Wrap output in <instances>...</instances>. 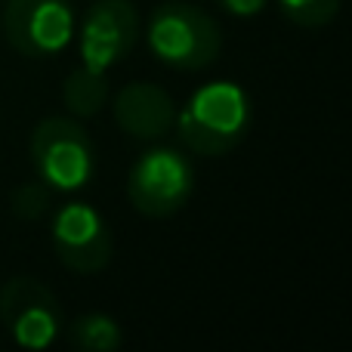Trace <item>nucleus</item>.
Returning <instances> with one entry per match:
<instances>
[{"label":"nucleus","mask_w":352,"mask_h":352,"mask_svg":"<svg viewBox=\"0 0 352 352\" xmlns=\"http://www.w3.org/2000/svg\"><path fill=\"white\" fill-rule=\"evenodd\" d=\"M182 146L204 158L232 152L250 130V96L238 84L217 80L192 93L173 121Z\"/></svg>","instance_id":"obj_1"},{"label":"nucleus","mask_w":352,"mask_h":352,"mask_svg":"<svg viewBox=\"0 0 352 352\" xmlns=\"http://www.w3.org/2000/svg\"><path fill=\"white\" fill-rule=\"evenodd\" d=\"M146 41L164 65L179 72H198L217 62L223 50V31L198 6L161 3L148 19Z\"/></svg>","instance_id":"obj_2"},{"label":"nucleus","mask_w":352,"mask_h":352,"mask_svg":"<svg viewBox=\"0 0 352 352\" xmlns=\"http://www.w3.org/2000/svg\"><path fill=\"white\" fill-rule=\"evenodd\" d=\"M31 167L53 192H78L96 176V148L72 118H43L31 133Z\"/></svg>","instance_id":"obj_3"},{"label":"nucleus","mask_w":352,"mask_h":352,"mask_svg":"<svg viewBox=\"0 0 352 352\" xmlns=\"http://www.w3.org/2000/svg\"><path fill=\"white\" fill-rule=\"evenodd\" d=\"M195 192V167L176 148H148L136 158L127 176L130 204L152 219L173 217Z\"/></svg>","instance_id":"obj_4"},{"label":"nucleus","mask_w":352,"mask_h":352,"mask_svg":"<svg viewBox=\"0 0 352 352\" xmlns=\"http://www.w3.org/2000/svg\"><path fill=\"white\" fill-rule=\"evenodd\" d=\"M78 31L68 0H6L3 6V34L12 50L28 59L59 56Z\"/></svg>","instance_id":"obj_5"},{"label":"nucleus","mask_w":352,"mask_h":352,"mask_svg":"<svg viewBox=\"0 0 352 352\" xmlns=\"http://www.w3.org/2000/svg\"><path fill=\"white\" fill-rule=\"evenodd\" d=\"M0 322L22 349H50L62 334L56 294L28 275H16L0 287Z\"/></svg>","instance_id":"obj_6"},{"label":"nucleus","mask_w":352,"mask_h":352,"mask_svg":"<svg viewBox=\"0 0 352 352\" xmlns=\"http://www.w3.org/2000/svg\"><path fill=\"white\" fill-rule=\"evenodd\" d=\"M56 256L78 275H96L111 260V229L105 217L87 201H65L50 226Z\"/></svg>","instance_id":"obj_7"},{"label":"nucleus","mask_w":352,"mask_h":352,"mask_svg":"<svg viewBox=\"0 0 352 352\" xmlns=\"http://www.w3.org/2000/svg\"><path fill=\"white\" fill-rule=\"evenodd\" d=\"M140 41V16L130 0H96L80 16V56L93 72H109Z\"/></svg>","instance_id":"obj_8"},{"label":"nucleus","mask_w":352,"mask_h":352,"mask_svg":"<svg viewBox=\"0 0 352 352\" xmlns=\"http://www.w3.org/2000/svg\"><path fill=\"white\" fill-rule=\"evenodd\" d=\"M115 121L133 140H158L173 130L176 102L148 80L127 84L115 99Z\"/></svg>","instance_id":"obj_9"},{"label":"nucleus","mask_w":352,"mask_h":352,"mask_svg":"<svg viewBox=\"0 0 352 352\" xmlns=\"http://www.w3.org/2000/svg\"><path fill=\"white\" fill-rule=\"evenodd\" d=\"M62 99H65L68 111L78 118H93L109 99V80L105 72H93V68L80 65L68 74L65 87H62Z\"/></svg>","instance_id":"obj_10"},{"label":"nucleus","mask_w":352,"mask_h":352,"mask_svg":"<svg viewBox=\"0 0 352 352\" xmlns=\"http://www.w3.org/2000/svg\"><path fill=\"white\" fill-rule=\"evenodd\" d=\"M68 343L74 349L84 352H115L124 343V331L105 312H87V316L74 318L68 328Z\"/></svg>","instance_id":"obj_11"},{"label":"nucleus","mask_w":352,"mask_h":352,"mask_svg":"<svg viewBox=\"0 0 352 352\" xmlns=\"http://www.w3.org/2000/svg\"><path fill=\"white\" fill-rule=\"evenodd\" d=\"M278 10L300 28H322L340 12V0H278Z\"/></svg>","instance_id":"obj_12"},{"label":"nucleus","mask_w":352,"mask_h":352,"mask_svg":"<svg viewBox=\"0 0 352 352\" xmlns=\"http://www.w3.org/2000/svg\"><path fill=\"white\" fill-rule=\"evenodd\" d=\"M50 201H53V188L41 179H31V182H22V186L12 192L10 198V207L16 217L22 219H37L41 213L50 210Z\"/></svg>","instance_id":"obj_13"},{"label":"nucleus","mask_w":352,"mask_h":352,"mask_svg":"<svg viewBox=\"0 0 352 352\" xmlns=\"http://www.w3.org/2000/svg\"><path fill=\"white\" fill-rule=\"evenodd\" d=\"M229 16H238V19H250V16H260L266 10L269 0H217Z\"/></svg>","instance_id":"obj_14"}]
</instances>
